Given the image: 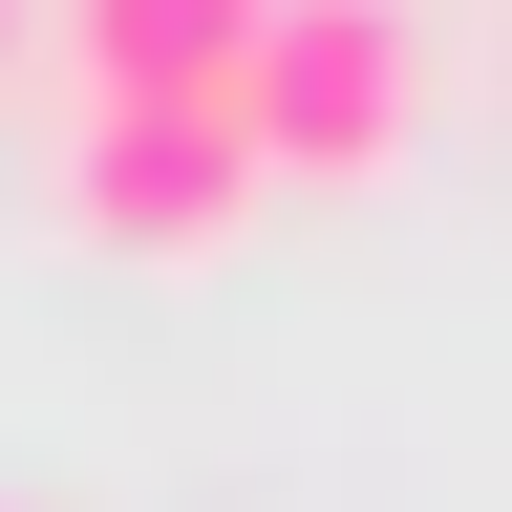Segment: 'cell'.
<instances>
[{"label": "cell", "mask_w": 512, "mask_h": 512, "mask_svg": "<svg viewBox=\"0 0 512 512\" xmlns=\"http://www.w3.org/2000/svg\"><path fill=\"white\" fill-rule=\"evenodd\" d=\"M22 43H43V0H0V64H22Z\"/></svg>", "instance_id": "277c9868"}, {"label": "cell", "mask_w": 512, "mask_h": 512, "mask_svg": "<svg viewBox=\"0 0 512 512\" xmlns=\"http://www.w3.org/2000/svg\"><path fill=\"white\" fill-rule=\"evenodd\" d=\"M256 22L278 0H43L86 107H256Z\"/></svg>", "instance_id": "3957f363"}, {"label": "cell", "mask_w": 512, "mask_h": 512, "mask_svg": "<svg viewBox=\"0 0 512 512\" xmlns=\"http://www.w3.org/2000/svg\"><path fill=\"white\" fill-rule=\"evenodd\" d=\"M406 128H427V22L406 0H278L256 22V171L278 192L406 171Z\"/></svg>", "instance_id": "6da1fadb"}, {"label": "cell", "mask_w": 512, "mask_h": 512, "mask_svg": "<svg viewBox=\"0 0 512 512\" xmlns=\"http://www.w3.org/2000/svg\"><path fill=\"white\" fill-rule=\"evenodd\" d=\"M256 107H86L64 128V214L128 235V256H192V235H235L256 214Z\"/></svg>", "instance_id": "7a4b0ae2"}]
</instances>
